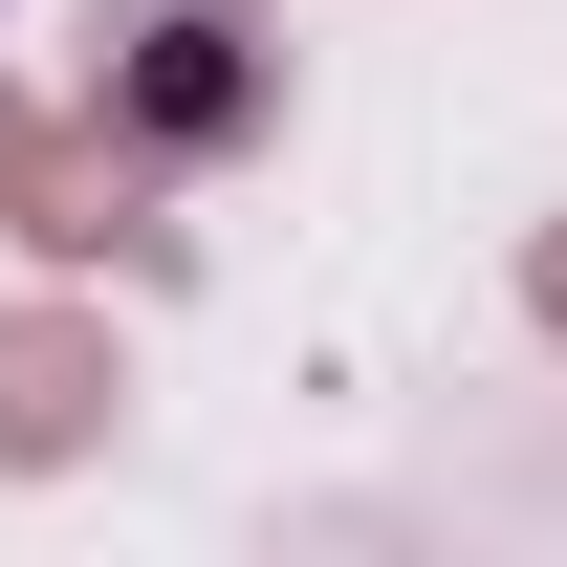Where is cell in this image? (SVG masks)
Segmentation results:
<instances>
[{"label": "cell", "mask_w": 567, "mask_h": 567, "mask_svg": "<svg viewBox=\"0 0 567 567\" xmlns=\"http://www.w3.org/2000/svg\"><path fill=\"white\" fill-rule=\"evenodd\" d=\"M87 110L153 175H240L284 132V22L262 0H87Z\"/></svg>", "instance_id": "6da1fadb"}, {"label": "cell", "mask_w": 567, "mask_h": 567, "mask_svg": "<svg viewBox=\"0 0 567 567\" xmlns=\"http://www.w3.org/2000/svg\"><path fill=\"white\" fill-rule=\"evenodd\" d=\"M0 240H22L44 284H197V218H175V175H153L110 110H44V132H22Z\"/></svg>", "instance_id": "7a4b0ae2"}, {"label": "cell", "mask_w": 567, "mask_h": 567, "mask_svg": "<svg viewBox=\"0 0 567 567\" xmlns=\"http://www.w3.org/2000/svg\"><path fill=\"white\" fill-rule=\"evenodd\" d=\"M110 436H132L110 284H22V306H0V481H87Z\"/></svg>", "instance_id": "3957f363"}, {"label": "cell", "mask_w": 567, "mask_h": 567, "mask_svg": "<svg viewBox=\"0 0 567 567\" xmlns=\"http://www.w3.org/2000/svg\"><path fill=\"white\" fill-rule=\"evenodd\" d=\"M524 328L567 350V218H524Z\"/></svg>", "instance_id": "277c9868"}, {"label": "cell", "mask_w": 567, "mask_h": 567, "mask_svg": "<svg viewBox=\"0 0 567 567\" xmlns=\"http://www.w3.org/2000/svg\"><path fill=\"white\" fill-rule=\"evenodd\" d=\"M22 132H44V110H22V87H0V197H22Z\"/></svg>", "instance_id": "5b68a950"}]
</instances>
